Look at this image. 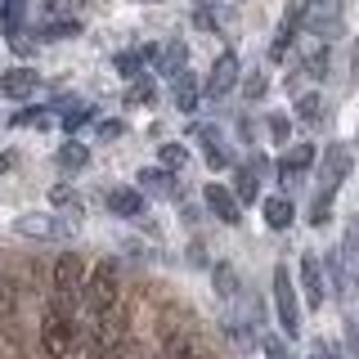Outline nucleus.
I'll return each mask as SVG.
<instances>
[{"mask_svg":"<svg viewBox=\"0 0 359 359\" xmlns=\"http://www.w3.org/2000/svg\"><path fill=\"white\" fill-rule=\"evenodd\" d=\"M117 297H121V274H117V261H99V265L86 274V292H81V306H86V314L95 319V314L112 310V306H117Z\"/></svg>","mask_w":359,"mask_h":359,"instance_id":"1","label":"nucleus"},{"mask_svg":"<svg viewBox=\"0 0 359 359\" xmlns=\"http://www.w3.org/2000/svg\"><path fill=\"white\" fill-rule=\"evenodd\" d=\"M41 346H45L50 359H63L76 346V314L50 301V310H45V319H41Z\"/></svg>","mask_w":359,"mask_h":359,"instance_id":"2","label":"nucleus"},{"mask_svg":"<svg viewBox=\"0 0 359 359\" xmlns=\"http://www.w3.org/2000/svg\"><path fill=\"white\" fill-rule=\"evenodd\" d=\"M81 292H86V265L76 252H63L59 261H54V306L72 310L81 306Z\"/></svg>","mask_w":359,"mask_h":359,"instance_id":"3","label":"nucleus"},{"mask_svg":"<svg viewBox=\"0 0 359 359\" xmlns=\"http://www.w3.org/2000/svg\"><path fill=\"white\" fill-rule=\"evenodd\" d=\"M301 27L314 32V36H337L341 32V0H310L301 5Z\"/></svg>","mask_w":359,"mask_h":359,"instance_id":"4","label":"nucleus"},{"mask_svg":"<svg viewBox=\"0 0 359 359\" xmlns=\"http://www.w3.org/2000/svg\"><path fill=\"white\" fill-rule=\"evenodd\" d=\"M274 306H278V323H283V332L297 337L301 332V306H297V287H292L287 269H274Z\"/></svg>","mask_w":359,"mask_h":359,"instance_id":"5","label":"nucleus"},{"mask_svg":"<svg viewBox=\"0 0 359 359\" xmlns=\"http://www.w3.org/2000/svg\"><path fill=\"white\" fill-rule=\"evenodd\" d=\"M346 175H351V149H346V144H332V149L319 157V189L337 194Z\"/></svg>","mask_w":359,"mask_h":359,"instance_id":"6","label":"nucleus"},{"mask_svg":"<svg viewBox=\"0 0 359 359\" xmlns=\"http://www.w3.org/2000/svg\"><path fill=\"white\" fill-rule=\"evenodd\" d=\"M233 86H238V54L224 50L220 59H216V67H211V76H207V86H202V95H207V99H224Z\"/></svg>","mask_w":359,"mask_h":359,"instance_id":"7","label":"nucleus"},{"mask_svg":"<svg viewBox=\"0 0 359 359\" xmlns=\"http://www.w3.org/2000/svg\"><path fill=\"white\" fill-rule=\"evenodd\" d=\"M301 292H306V306L310 310H319L323 301H328V283H323V265H319V256L306 252L301 256Z\"/></svg>","mask_w":359,"mask_h":359,"instance_id":"8","label":"nucleus"},{"mask_svg":"<svg viewBox=\"0 0 359 359\" xmlns=\"http://www.w3.org/2000/svg\"><path fill=\"white\" fill-rule=\"evenodd\" d=\"M14 229L22 233V238H63L67 233V224L59 220V216H45V211H27V216H18L14 220Z\"/></svg>","mask_w":359,"mask_h":359,"instance_id":"9","label":"nucleus"},{"mask_svg":"<svg viewBox=\"0 0 359 359\" xmlns=\"http://www.w3.org/2000/svg\"><path fill=\"white\" fill-rule=\"evenodd\" d=\"M202 198H207V207H211V216H216V220H224V224H243V202L233 198V189L207 184V189H202Z\"/></svg>","mask_w":359,"mask_h":359,"instance_id":"10","label":"nucleus"},{"mask_svg":"<svg viewBox=\"0 0 359 359\" xmlns=\"http://www.w3.org/2000/svg\"><path fill=\"white\" fill-rule=\"evenodd\" d=\"M41 90V72L36 67H9L5 76H0V95H9V99H32Z\"/></svg>","mask_w":359,"mask_h":359,"instance_id":"11","label":"nucleus"},{"mask_svg":"<svg viewBox=\"0 0 359 359\" xmlns=\"http://www.w3.org/2000/svg\"><path fill=\"white\" fill-rule=\"evenodd\" d=\"M261 175H265V157H252L233 171V198L238 202H256L261 198Z\"/></svg>","mask_w":359,"mask_h":359,"instance_id":"12","label":"nucleus"},{"mask_svg":"<svg viewBox=\"0 0 359 359\" xmlns=\"http://www.w3.org/2000/svg\"><path fill=\"white\" fill-rule=\"evenodd\" d=\"M314 166V149L310 144H297V149H287V157H283V166H278V180H283V189H292L301 180V171H310Z\"/></svg>","mask_w":359,"mask_h":359,"instance_id":"13","label":"nucleus"},{"mask_svg":"<svg viewBox=\"0 0 359 359\" xmlns=\"http://www.w3.org/2000/svg\"><path fill=\"white\" fill-rule=\"evenodd\" d=\"M261 216H265L269 229H287V224L297 220V207H292L283 194H274V198H265V202H261Z\"/></svg>","mask_w":359,"mask_h":359,"instance_id":"14","label":"nucleus"},{"mask_svg":"<svg viewBox=\"0 0 359 359\" xmlns=\"http://www.w3.org/2000/svg\"><path fill=\"white\" fill-rule=\"evenodd\" d=\"M171 81H175V108H180V112H194V108H198V99H202L198 76H194V72H175Z\"/></svg>","mask_w":359,"mask_h":359,"instance_id":"15","label":"nucleus"},{"mask_svg":"<svg viewBox=\"0 0 359 359\" xmlns=\"http://www.w3.org/2000/svg\"><path fill=\"white\" fill-rule=\"evenodd\" d=\"M153 359H198V341L189 332H166L162 351H157Z\"/></svg>","mask_w":359,"mask_h":359,"instance_id":"16","label":"nucleus"},{"mask_svg":"<svg viewBox=\"0 0 359 359\" xmlns=\"http://www.w3.org/2000/svg\"><path fill=\"white\" fill-rule=\"evenodd\" d=\"M22 18H27V0H5V5H0V36L14 41L22 32Z\"/></svg>","mask_w":359,"mask_h":359,"instance_id":"17","label":"nucleus"},{"mask_svg":"<svg viewBox=\"0 0 359 359\" xmlns=\"http://www.w3.org/2000/svg\"><path fill=\"white\" fill-rule=\"evenodd\" d=\"M108 207L117 211V216H140V211H144V194H140V189H112Z\"/></svg>","mask_w":359,"mask_h":359,"instance_id":"18","label":"nucleus"},{"mask_svg":"<svg viewBox=\"0 0 359 359\" xmlns=\"http://www.w3.org/2000/svg\"><path fill=\"white\" fill-rule=\"evenodd\" d=\"M198 140H202V153H207V166H229V153H224V144L216 140V130L211 126H198Z\"/></svg>","mask_w":359,"mask_h":359,"instance_id":"19","label":"nucleus"},{"mask_svg":"<svg viewBox=\"0 0 359 359\" xmlns=\"http://www.w3.org/2000/svg\"><path fill=\"white\" fill-rule=\"evenodd\" d=\"M301 72L314 76V81H319V76H328V50H323L319 41L306 45V54H301Z\"/></svg>","mask_w":359,"mask_h":359,"instance_id":"20","label":"nucleus"},{"mask_svg":"<svg viewBox=\"0 0 359 359\" xmlns=\"http://www.w3.org/2000/svg\"><path fill=\"white\" fill-rule=\"evenodd\" d=\"M157 72H166V76H175V72H184V45L180 41H171V45H162L157 50Z\"/></svg>","mask_w":359,"mask_h":359,"instance_id":"21","label":"nucleus"},{"mask_svg":"<svg viewBox=\"0 0 359 359\" xmlns=\"http://www.w3.org/2000/svg\"><path fill=\"white\" fill-rule=\"evenodd\" d=\"M337 256H341V265L351 269V274H359V220L346 224V238H341V252Z\"/></svg>","mask_w":359,"mask_h":359,"instance_id":"22","label":"nucleus"},{"mask_svg":"<svg viewBox=\"0 0 359 359\" xmlns=\"http://www.w3.org/2000/svg\"><path fill=\"white\" fill-rule=\"evenodd\" d=\"M86 162H90V149H86L81 140H67L63 149H59V166H63V171H81Z\"/></svg>","mask_w":359,"mask_h":359,"instance_id":"23","label":"nucleus"},{"mask_svg":"<svg viewBox=\"0 0 359 359\" xmlns=\"http://www.w3.org/2000/svg\"><path fill=\"white\" fill-rule=\"evenodd\" d=\"M211 283H216V292L224 301L238 297V274H233V265H216V269H211Z\"/></svg>","mask_w":359,"mask_h":359,"instance_id":"24","label":"nucleus"},{"mask_svg":"<svg viewBox=\"0 0 359 359\" xmlns=\"http://www.w3.org/2000/svg\"><path fill=\"white\" fill-rule=\"evenodd\" d=\"M140 189H153V194H175V180H171V171H153V166H149V171H140Z\"/></svg>","mask_w":359,"mask_h":359,"instance_id":"25","label":"nucleus"},{"mask_svg":"<svg viewBox=\"0 0 359 359\" xmlns=\"http://www.w3.org/2000/svg\"><path fill=\"white\" fill-rule=\"evenodd\" d=\"M157 162H162V171H180V166L189 162V149L184 144H162V149H157Z\"/></svg>","mask_w":359,"mask_h":359,"instance_id":"26","label":"nucleus"},{"mask_svg":"<svg viewBox=\"0 0 359 359\" xmlns=\"http://www.w3.org/2000/svg\"><path fill=\"white\" fill-rule=\"evenodd\" d=\"M86 121H95V108H90V104H67V117H63V130H81L86 126Z\"/></svg>","mask_w":359,"mask_h":359,"instance_id":"27","label":"nucleus"},{"mask_svg":"<svg viewBox=\"0 0 359 359\" xmlns=\"http://www.w3.org/2000/svg\"><path fill=\"white\" fill-rule=\"evenodd\" d=\"M81 32V22L76 18H54L50 27H41V41H59V36H76Z\"/></svg>","mask_w":359,"mask_h":359,"instance_id":"28","label":"nucleus"},{"mask_svg":"<svg viewBox=\"0 0 359 359\" xmlns=\"http://www.w3.org/2000/svg\"><path fill=\"white\" fill-rule=\"evenodd\" d=\"M9 126H50V108H22L9 117Z\"/></svg>","mask_w":359,"mask_h":359,"instance_id":"29","label":"nucleus"},{"mask_svg":"<svg viewBox=\"0 0 359 359\" xmlns=\"http://www.w3.org/2000/svg\"><path fill=\"white\" fill-rule=\"evenodd\" d=\"M328 216H332V194L319 189V198L310 202V224H328Z\"/></svg>","mask_w":359,"mask_h":359,"instance_id":"30","label":"nucleus"},{"mask_svg":"<svg viewBox=\"0 0 359 359\" xmlns=\"http://www.w3.org/2000/svg\"><path fill=\"white\" fill-rule=\"evenodd\" d=\"M81 5H86V0H45V14H50V18H76Z\"/></svg>","mask_w":359,"mask_h":359,"instance_id":"31","label":"nucleus"},{"mask_svg":"<svg viewBox=\"0 0 359 359\" xmlns=\"http://www.w3.org/2000/svg\"><path fill=\"white\" fill-rule=\"evenodd\" d=\"M9 328H14V297L0 283V337H5V341H9Z\"/></svg>","mask_w":359,"mask_h":359,"instance_id":"32","label":"nucleus"},{"mask_svg":"<svg viewBox=\"0 0 359 359\" xmlns=\"http://www.w3.org/2000/svg\"><path fill=\"white\" fill-rule=\"evenodd\" d=\"M319 112H323V99L319 95H297V117L301 121H319Z\"/></svg>","mask_w":359,"mask_h":359,"instance_id":"33","label":"nucleus"},{"mask_svg":"<svg viewBox=\"0 0 359 359\" xmlns=\"http://www.w3.org/2000/svg\"><path fill=\"white\" fill-rule=\"evenodd\" d=\"M140 67H144V50L117 54V72H121V76H140Z\"/></svg>","mask_w":359,"mask_h":359,"instance_id":"34","label":"nucleus"},{"mask_svg":"<svg viewBox=\"0 0 359 359\" xmlns=\"http://www.w3.org/2000/svg\"><path fill=\"white\" fill-rule=\"evenodd\" d=\"M126 104H153V81H149V76H135V86H130V95H126Z\"/></svg>","mask_w":359,"mask_h":359,"instance_id":"35","label":"nucleus"},{"mask_svg":"<svg viewBox=\"0 0 359 359\" xmlns=\"http://www.w3.org/2000/svg\"><path fill=\"white\" fill-rule=\"evenodd\" d=\"M269 140H274V144H287L292 140V121L283 117V112H274V117H269Z\"/></svg>","mask_w":359,"mask_h":359,"instance_id":"36","label":"nucleus"},{"mask_svg":"<svg viewBox=\"0 0 359 359\" xmlns=\"http://www.w3.org/2000/svg\"><path fill=\"white\" fill-rule=\"evenodd\" d=\"M265 90H269V76H265V72H252V76L243 81V99H261Z\"/></svg>","mask_w":359,"mask_h":359,"instance_id":"37","label":"nucleus"},{"mask_svg":"<svg viewBox=\"0 0 359 359\" xmlns=\"http://www.w3.org/2000/svg\"><path fill=\"white\" fill-rule=\"evenodd\" d=\"M224 332H229V341L238 346V351H252V341H256V337H252V328H247V323H229Z\"/></svg>","mask_w":359,"mask_h":359,"instance_id":"38","label":"nucleus"},{"mask_svg":"<svg viewBox=\"0 0 359 359\" xmlns=\"http://www.w3.org/2000/svg\"><path fill=\"white\" fill-rule=\"evenodd\" d=\"M99 359H144V351H140V346H135V341H117V346H112V351H104Z\"/></svg>","mask_w":359,"mask_h":359,"instance_id":"39","label":"nucleus"},{"mask_svg":"<svg viewBox=\"0 0 359 359\" xmlns=\"http://www.w3.org/2000/svg\"><path fill=\"white\" fill-rule=\"evenodd\" d=\"M211 0H198V9H194V18H198V27H207V32H216V14H211Z\"/></svg>","mask_w":359,"mask_h":359,"instance_id":"40","label":"nucleus"},{"mask_svg":"<svg viewBox=\"0 0 359 359\" xmlns=\"http://www.w3.org/2000/svg\"><path fill=\"white\" fill-rule=\"evenodd\" d=\"M261 346H265V355H269V359H287V351H283V341H278L274 332H265V328H261Z\"/></svg>","mask_w":359,"mask_h":359,"instance_id":"41","label":"nucleus"},{"mask_svg":"<svg viewBox=\"0 0 359 359\" xmlns=\"http://www.w3.org/2000/svg\"><path fill=\"white\" fill-rule=\"evenodd\" d=\"M50 202H54V207H76V194L67 184H54L50 189Z\"/></svg>","mask_w":359,"mask_h":359,"instance_id":"42","label":"nucleus"},{"mask_svg":"<svg viewBox=\"0 0 359 359\" xmlns=\"http://www.w3.org/2000/svg\"><path fill=\"white\" fill-rule=\"evenodd\" d=\"M346 351L351 359H359V323H346Z\"/></svg>","mask_w":359,"mask_h":359,"instance_id":"43","label":"nucleus"},{"mask_svg":"<svg viewBox=\"0 0 359 359\" xmlns=\"http://www.w3.org/2000/svg\"><path fill=\"white\" fill-rule=\"evenodd\" d=\"M121 130H126V126H121V121H104V126H99V140H117Z\"/></svg>","mask_w":359,"mask_h":359,"instance_id":"44","label":"nucleus"},{"mask_svg":"<svg viewBox=\"0 0 359 359\" xmlns=\"http://www.w3.org/2000/svg\"><path fill=\"white\" fill-rule=\"evenodd\" d=\"M9 166H14V153H0V175H5Z\"/></svg>","mask_w":359,"mask_h":359,"instance_id":"45","label":"nucleus"},{"mask_svg":"<svg viewBox=\"0 0 359 359\" xmlns=\"http://www.w3.org/2000/svg\"><path fill=\"white\" fill-rule=\"evenodd\" d=\"M140 5H157V0H140Z\"/></svg>","mask_w":359,"mask_h":359,"instance_id":"46","label":"nucleus"},{"mask_svg":"<svg viewBox=\"0 0 359 359\" xmlns=\"http://www.w3.org/2000/svg\"><path fill=\"white\" fill-rule=\"evenodd\" d=\"M0 5H5V0H0Z\"/></svg>","mask_w":359,"mask_h":359,"instance_id":"47","label":"nucleus"}]
</instances>
